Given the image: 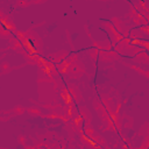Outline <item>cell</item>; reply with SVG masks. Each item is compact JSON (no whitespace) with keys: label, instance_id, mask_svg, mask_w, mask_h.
Segmentation results:
<instances>
[{"label":"cell","instance_id":"1","mask_svg":"<svg viewBox=\"0 0 149 149\" xmlns=\"http://www.w3.org/2000/svg\"><path fill=\"white\" fill-rule=\"evenodd\" d=\"M20 35H21L20 38L22 40L23 44L27 48H29L30 51L37 52V49L40 50L41 43H40V38H38V36L36 34H34V33H26V34H20Z\"/></svg>","mask_w":149,"mask_h":149},{"label":"cell","instance_id":"2","mask_svg":"<svg viewBox=\"0 0 149 149\" xmlns=\"http://www.w3.org/2000/svg\"><path fill=\"white\" fill-rule=\"evenodd\" d=\"M83 71V69H81V66H80V64H76V63H71L70 64V69H69V72L70 73H74V74H77V76H79V73Z\"/></svg>","mask_w":149,"mask_h":149},{"label":"cell","instance_id":"3","mask_svg":"<svg viewBox=\"0 0 149 149\" xmlns=\"http://www.w3.org/2000/svg\"><path fill=\"white\" fill-rule=\"evenodd\" d=\"M62 97H63V99H64V101H65V104H68V105H70L71 104V93H69V91L68 90H63L62 91Z\"/></svg>","mask_w":149,"mask_h":149},{"label":"cell","instance_id":"4","mask_svg":"<svg viewBox=\"0 0 149 149\" xmlns=\"http://www.w3.org/2000/svg\"><path fill=\"white\" fill-rule=\"evenodd\" d=\"M34 2H44L45 0H33Z\"/></svg>","mask_w":149,"mask_h":149}]
</instances>
